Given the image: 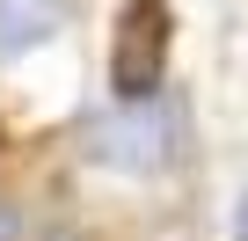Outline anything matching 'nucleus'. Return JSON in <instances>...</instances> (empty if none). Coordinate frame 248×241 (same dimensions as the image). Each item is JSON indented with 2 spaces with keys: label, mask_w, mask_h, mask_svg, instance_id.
I'll list each match as a JSON object with an SVG mask.
<instances>
[{
  "label": "nucleus",
  "mask_w": 248,
  "mask_h": 241,
  "mask_svg": "<svg viewBox=\"0 0 248 241\" xmlns=\"http://www.w3.org/2000/svg\"><path fill=\"white\" fill-rule=\"evenodd\" d=\"M168 51H175V8L168 0H124L117 22H109V95L124 110L161 102Z\"/></svg>",
  "instance_id": "f257e3e1"
},
{
  "label": "nucleus",
  "mask_w": 248,
  "mask_h": 241,
  "mask_svg": "<svg viewBox=\"0 0 248 241\" xmlns=\"http://www.w3.org/2000/svg\"><path fill=\"white\" fill-rule=\"evenodd\" d=\"M168 125H161V102H139V110H124L117 102V117L109 125H95L88 132V161H102V168H124V176H154L168 154Z\"/></svg>",
  "instance_id": "f03ea898"
},
{
  "label": "nucleus",
  "mask_w": 248,
  "mask_h": 241,
  "mask_svg": "<svg viewBox=\"0 0 248 241\" xmlns=\"http://www.w3.org/2000/svg\"><path fill=\"white\" fill-rule=\"evenodd\" d=\"M66 22H73V0H0V66L44 51Z\"/></svg>",
  "instance_id": "7ed1b4c3"
},
{
  "label": "nucleus",
  "mask_w": 248,
  "mask_h": 241,
  "mask_svg": "<svg viewBox=\"0 0 248 241\" xmlns=\"http://www.w3.org/2000/svg\"><path fill=\"white\" fill-rule=\"evenodd\" d=\"M0 241H22V212H15L8 197H0Z\"/></svg>",
  "instance_id": "20e7f679"
},
{
  "label": "nucleus",
  "mask_w": 248,
  "mask_h": 241,
  "mask_svg": "<svg viewBox=\"0 0 248 241\" xmlns=\"http://www.w3.org/2000/svg\"><path fill=\"white\" fill-rule=\"evenodd\" d=\"M233 241H248V197L233 205Z\"/></svg>",
  "instance_id": "39448f33"
},
{
  "label": "nucleus",
  "mask_w": 248,
  "mask_h": 241,
  "mask_svg": "<svg viewBox=\"0 0 248 241\" xmlns=\"http://www.w3.org/2000/svg\"><path fill=\"white\" fill-rule=\"evenodd\" d=\"M44 241H80V234H66V226H59V234H44Z\"/></svg>",
  "instance_id": "423d86ee"
}]
</instances>
